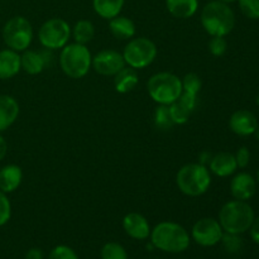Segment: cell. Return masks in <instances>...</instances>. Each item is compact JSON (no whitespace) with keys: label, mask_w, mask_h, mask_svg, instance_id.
I'll list each match as a JSON object with an SVG mask.
<instances>
[{"label":"cell","mask_w":259,"mask_h":259,"mask_svg":"<svg viewBox=\"0 0 259 259\" xmlns=\"http://www.w3.org/2000/svg\"><path fill=\"white\" fill-rule=\"evenodd\" d=\"M152 244L166 253H182L190 247V234L182 225L162 222L151 230Z\"/></svg>","instance_id":"cell-1"},{"label":"cell","mask_w":259,"mask_h":259,"mask_svg":"<svg viewBox=\"0 0 259 259\" xmlns=\"http://www.w3.org/2000/svg\"><path fill=\"white\" fill-rule=\"evenodd\" d=\"M201 24L211 37H225L235 25V15L227 3L212 0L201 12Z\"/></svg>","instance_id":"cell-2"},{"label":"cell","mask_w":259,"mask_h":259,"mask_svg":"<svg viewBox=\"0 0 259 259\" xmlns=\"http://www.w3.org/2000/svg\"><path fill=\"white\" fill-rule=\"evenodd\" d=\"M254 211L247 201L233 200L220 209L219 223L223 230L230 234H243L250 229Z\"/></svg>","instance_id":"cell-3"},{"label":"cell","mask_w":259,"mask_h":259,"mask_svg":"<svg viewBox=\"0 0 259 259\" xmlns=\"http://www.w3.org/2000/svg\"><path fill=\"white\" fill-rule=\"evenodd\" d=\"M177 187L182 194L196 197L204 195L211 185V176L206 166L201 163H189L181 167L176 176Z\"/></svg>","instance_id":"cell-4"},{"label":"cell","mask_w":259,"mask_h":259,"mask_svg":"<svg viewBox=\"0 0 259 259\" xmlns=\"http://www.w3.org/2000/svg\"><path fill=\"white\" fill-rule=\"evenodd\" d=\"M60 65L63 72L71 78H81L88 75L93 57L85 45L80 43H71L62 48L60 55Z\"/></svg>","instance_id":"cell-5"},{"label":"cell","mask_w":259,"mask_h":259,"mask_svg":"<svg viewBox=\"0 0 259 259\" xmlns=\"http://www.w3.org/2000/svg\"><path fill=\"white\" fill-rule=\"evenodd\" d=\"M147 90L159 105H169L182 94L181 78L171 72H158L148 80Z\"/></svg>","instance_id":"cell-6"},{"label":"cell","mask_w":259,"mask_h":259,"mask_svg":"<svg viewBox=\"0 0 259 259\" xmlns=\"http://www.w3.org/2000/svg\"><path fill=\"white\" fill-rule=\"evenodd\" d=\"M3 39L5 45L15 52L25 51L33 39L32 24L24 17L12 18L3 28Z\"/></svg>","instance_id":"cell-7"},{"label":"cell","mask_w":259,"mask_h":259,"mask_svg":"<svg viewBox=\"0 0 259 259\" xmlns=\"http://www.w3.org/2000/svg\"><path fill=\"white\" fill-rule=\"evenodd\" d=\"M157 56V47L148 38H134L129 40L123 52V58L129 67L141 70L154 61Z\"/></svg>","instance_id":"cell-8"},{"label":"cell","mask_w":259,"mask_h":259,"mask_svg":"<svg viewBox=\"0 0 259 259\" xmlns=\"http://www.w3.org/2000/svg\"><path fill=\"white\" fill-rule=\"evenodd\" d=\"M71 37V28L66 20L61 18H52L43 23L38 32L40 45L45 48L55 51L63 48Z\"/></svg>","instance_id":"cell-9"},{"label":"cell","mask_w":259,"mask_h":259,"mask_svg":"<svg viewBox=\"0 0 259 259\" xmlns=\"http://www.w3.org/2000/svg\"><path fill=\"white\" fill-rule=\"evenodd\" d=\"M223 234L224 230L220 223L212 218H202L197 220L191 230L192 239L201 247H214L222 242Z\"/></svg>","instance_id":"cell-10"},{"label":"cell","mask_w":259,"mask_h":259,"mask_svg":"<svg viewBox=\"0 0 259 259\" xmlns=\"http://www.w3.org/2000/svg\"><path fill=\"white\" fill-rule=\"evenodd\" d=\"M93 66L103 76H115L125 67L123 55L114 50H103L93 57Z\"/></svg>","instance_id":"cell-11"},{"label":"cell","mask_w":259,"mask_h":259,"mask_svg":"<svg viewBox=\"0 0 259 259\" xmlns=\"http://www.w3.org/2000/svg\"><path fill=\"white\" fill-rule=\"evenodd\" d=\"M229 126L232 132H234L238 136L247 137L254 134V132L257 131L258 120L252 111L242 109V110L235 111L230 116Z\"/></svg>","instance_id":"cell-12"},{"label":"cell","mask_w":259,"mask_h":259,"mask_svg":"<svg viewBox=\"0 0 259 259\" xmlns=\"http://www.w3.org/2000/svg\"><path fill=\"white\" fill-rule=\"evenodd\" d=\"M123 228L129 237L137 240H144L151 235L148 220L139 212L126 214L123 219Z\"/></svg>","instance_id":"cell-13"},{"label":"cell","mask_w":259,"mask_h":259,"mask_svg":"<svg viewBox=\"0 0 259 259\" xmlns=\"http://www.w3.org/2000/svg\"><path fill=\"white\" fill-rule=\"evenodd\" d=\"M255 190H257L255 180L253 179L252 175L245 172L238 174L230 182V192L235 200L247 201L254 196Z\"/></svg>","instance_id":"cell-14"},{"label":"cell","mask_w":259,"mask_h":259,"mask_svg":"<svg viewBox=\"0 0 259 259\" xmlns=\"http://www.w3.org/2000/svg\"><path fill=\"white\" fill-rule=\"evenodd\" d=\"M210 171L219 177H228L234 174L238 168L235 156L228 152H222V153L215 154L211 157L209 162Z\"/></svg>","instance_id":"cell-15"},{"label":"cell","mask_w":259,"mask_h":259,"mask_svg":"<svg viewBox=\"0 0 259 259\" xmlns=\"http://www.w3.org/2000/svg\"><path fill=\"white\" fill-rule=\"evenodd\" d=\"M23 180V172L19 166L8 164L0 169V191L4 194L15 191L20 186Z\"/></svg>","instance_id":"cell-16"},{"label":"cell","mask_w":259,"mask_h":259,"mask_svg":"<svg viewBox=\"0 0 259 259\" xmlns=\"http://www.w3.org/2000/svg\"><path fill=\"white\" fill-rule=\"evenodd\" d=\"M20 56L13 50L0 51V80H8L20 71Z\"/></svg>","instance_id":"cell-17"},{"label":"cell","mask_w":259,"mask_h":259,"mask_svg":"<svg viewBox=\"0 0 259 259\" xmlns=\"http://www.w3.org/2000/svg\"><path fill=\"white\" fill-rule=\"evenodd\" d=\"M19 115L17 100L9 95H0V132L9 128Z\"/></svg>","instance_id":"cell-18"},{"label":"cell","mask_w":259,"mask_h":259,"mask_svg":"<svg viewBox=\"0 0 259 259\" xmlns=\"http://www.w3.org/2000/svg\"><path fill=\"white\" fill-rule=\"evenodd\" d=\"M166 7L175 18L187 19L197 12L199 0H166Z\"/></svg>","instance_id":"cell-19"},{"label":"cell","mask_w":259,"mask_h":259,"mask_svg":"<svg viewBox=\"0 0 259 259\" xmlns=\"http://www.w3.org/2000/svg\"><path fill=\"white\" fill-rule=\"evenodd\" d=\"M109 29L111 34L118 39H131L136 34V24L132 19L126 17H118L113 18L109 22Z\"/></svg>","instance_id":"cell-20"},{"label":"cell","mask_w":259,"mask_h":259,"mask_svg":"<svg viewBox=\"0 0 259 259\" xmlns=\"http://www.w3.org/2000/svg\"><path fill=\"white\" fill-rule=\"evenodd\" d=\"M125 0H93L96 14L104 19H113L120 14Z\"/></svg>","instance_id":"cell-21"},{"label":"cell","mask_w":259,"mask_h":259,"mask_svg":"<svg viewBox=\"0 0 259 259\" xmlns=\"http://www.w3.org/2000/svg\"><path fill=\"white\" fill-rule=\"evenodd\" d=\"M114 86L115 90L120 94H126L129 91L133 90L138 83V75H137L134 68H125L119 71L115 76H114Z\"/></svg>","instance_id":"cell-22"},{"label":"cell","mask_w":259,"mask_h":259,"mask_svg":"<svg viewBox=\"0 0 259 259\" xmlns=\"http://www.w3.org/2000/svg\"><path fill=\"white\" fill-rule=\"evenodd\" d=\"M20 66L29 75H38L46 68L39 51H24V53L20 56Z\"/></svg>","instance_id":"cell-23"},{"label":"cell","mask_w":259,"mask_h":259,"mask_svg":"<svg viewBox=\"0 0 259 259\" xmlns=\"http://www.w3.org/2000/svg\"><path fill=\"white\" fill-rule=\"evenodd\" d=\"M73 39L76 43L86 45L90 42L95 35V27L90 20H78L72 29Z\"/></svg>","instance_id":"cell-24"},{"label":"cell","mask_w":259,"mask_h":259,"mask_svg":"<svg viewBox=\"0 0 259 259\" xmlns=\"http://www.w3.org/2000/svg\"><path fill=\"white\" fill-rule=\"evenodd\" d=\"M154 124L161 131H169L175 125L169 114L168 105H159L154 111Z\"/></svg>","instance_id":"cell-25"},{"label":"cell","mask_w":259,"mask_h":259,"mask_svg":"<svg viewBox=\"0 0 259 259\" xmlns=\"http://www.w3.org/2000/svg\"><path fill=\"white\" fill-rule=\"evenodd\" d=\"M168 106L169 114H171L172 121H174L175 125H176V124H180V125H181V124L187 123V120H189L190 118V114H191L192 111L189 110L181 101L176 100L175 103L169 104Z\"/></svg>","instance_id":"cell-26"},{"label":"cell","mask_w":259,"mask_h":259,"mask_svg":"<svg viewBox=\"0 0 259 259\" xmlns=\"http://www.w3.org/2000/svg\"><path fill=\"white\" fill-rule=\"evenodd\" d=\"M101 259H128V253L119 243H106L100 252Z\"/></svg>","instance_id":"cell-27"},{"label":"cell","mask_w":259,"mask_h":259,"mask_svg":"<svg viewBox=\"0 0 259 259\" xmlns=\"http://www.w3.org/2000/svg\"><path fill=\"white\" fill-rule=\"evenodd\" d=\"M182 82V91H186V93H191L197 95L199 91L201 90V78L199 75L194 72L186 73L184 76V78L181 80Z\"/></svg>","instance_id":"cell-28"},{"label":"cell","mask_w":259,"mask_h":259,"mask_svg":"<svg viewBox=\"0 0 259 259\" xmlns=\"http://www.w3.org/2000/svg\"><path fill=\"white\" fill-rule=\"evenodd\" d=\"M222 242L224 244V248L227 249V252L229 253H238L243 247V240L239 237V234L225 233V234H223Z\"/></svg>","instance_id":"cell-29"},{"label":"cell","mask_w":259,"mask_h":259,"mask_svg":"<svg viewBox=\"0 0 259 259\" xmlns=\"http://www.w3.org/2000/svg\"><path fill=\"white\" fill-rule=\"evenodd\" d=\"M243 14L249 19H259V0H238Z\"/></svg>","instance_id":"cell-30"},{"label":"cell","mask_w":259,"mask_h":259,"mask_svg":"<svg viewBox=\"0 0 259 259\" xmlns=\"http://www.w3.org/2000/svg\"><path fill=\"white\" fill-rule=\"evenodd\" d=\"M48 259H78L72 248L67 245H57L50 253Z\"/></svg>","instance_id":"cell-31"},{"label":"cell","mask_w":259,"mask_h":259,"mask_svg":"<svg viewBox=\"0 0 259 259\" xmlns=\"http://www.w3.org/2000/svg\"><path fill=\"white\" fill-rule=\"evenodd\" d=\"M12 217V206L7 195L0 191V227L7 224Z\"/></svg>","instance_id":"cell-32"},{"label":"cell","mask_w":259,"mask_h":259,"mask_svg":"<svg viewBox=\"0 0 259 259\" xmlns=\"http://www.w3.org/2000/svg\"><path fill=\"white\" fill-rule=\"evenodd\" d=\"M228 43L225 40L224 37H212L209 42V51L211 52L212 56H217V57H220V56L224 55L227 52Z\"/></svg>","instance_id":"cell-33"},{"label":"cell","mask_w":259,"mask_h":259,"mask_svg":"<svg viewBox=\"0 0 259 259\" xmlns=\"http://www.w3.org/2000/svg\"><path fill=\"white\" fill-rule=\"evenodd\" d=\"M235 161H237L238 167H240V168H245L250 161L249 149H248L247 147H240V148L238 149L237 154H235Z\"/></svg>","instance_id":"cell-34"},{"label":"cell","mask_w":259,"mask_h":259,"mask_svg":"<svg viewBox=\"0 0 259 259\" xmlns=\"http://www.w3.org/2000/svg\"><path fill=\"white\" fill-rule=\"evenodd\" d=\"M177 100L181 101V103L191 111L194 110L197 105V95L191 93H186V91H182V94L180 95V98L177 99Z\"/></svg>","instance_id":"cell-35"},{"label":"cell","mask_w":259,"mask_h":259,"mask_svg":"<svg viewBox=\"0 0 259 259\" xmlns=\"http://www.w3.org/2000/svg\"><path fill=\"white\" fill-rule=\"evenodd\" d=\"M39 55L40 57H42L43 62H45V66L46 67H51L53 63V53H52V50H50V48H45V50L39 51Z\"/></svg>","instance_id":"cell-36"},{"label":"cell","mask_w":259,"mask_h":259,"mask_svg":"<svg viewBox=\"0 0 259 259\" xmlns=\"http://www.w3.org/2000/svg\"><path fill=\"white\" fill-rule=\"evenodd\" d=\"M250 237H252L253 242L259 244V217L254 218L253 220V224L250 227Z\"/></svg>","instance_id":"cell-37"},{"label":"cell","mask_w":259,"mask_h":259,"mask_svg":"<svg viewBox=\"0 0 259 259\" xmlns=\"http://www.w3.org/2000/svg\"><path fill=\"white\" fill-rule=\"evenodd\" d=\"M25 259H43L42 250L38 249V248H32L25 254Z\"/></svg>","instance_id":"cell-38"},{"label":"cell","mask_w":259,"mask_h":259,"mask_svg":"<svg viewBox=\"0 0 259 259\" xmlns=\"http://www.w3.org/2000/svg\"><path fill=\"white\" fill-rule=\"evenodd\" d=\"M7 152H8V143L2 136H0V161L7 156Z\"/></svg>","instance_id":"cell-39"},{"label":"cell","mask_w":259,"mask_h":259,"mask_svg":"<svg viewBox=\"0 0 259 259\" xmlns=\"http://www.w3.org/2000/svg\"><path fill=\"white\" fill-rule=\"evenodd\" d=\"M219 2H223V3H227V4H229V3L237 2V0H219Z\"/></svg>","instance_id":"cell-40"},{"label":"cell","mask_w":259,"mask_h":259,"mask_svg":"<svg viewBox=\"0 0 259 259\" xmlns=\"http://www.w3.org/2000/svg\"><path fill=\"white\" fill-rule=\"evenodd\" d=\"M254 134H255V136H257V137H258V139H259V125H258L257 131H255V132H254Z\"/></svg>","instance_id":"cell-41"},{"label":"cell","mask_w":259,"mask_h":259,"mask_svg":"<svg viewBox=\"0 0 259 259\" xmlns=\"http://www.w3.org/2000/svg\"><path fill=\"white\" fill-rule=\"evenodd\" d=\"M255 101H257V104L259 105V94H258V96H257V99H255Z\"/></svg>","instance_id":"cell-42"},{"label":"cell","mask_w":259,"mask_h":259,"mask_svg":"<svg viewBox=\"0 0 259 259\" xmlns=\"http://www.w3.org/2000/svg\"><path fill=\"white\" fill-rule=\"evenodd\" d=\"M257 179H258V182H259V171H258V175H257Z\"/></svg>","instance_id":"cell-43"}]
</instances>
